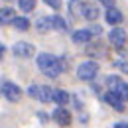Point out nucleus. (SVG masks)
<instances>
[{
	"mask_svg": "<svg viewBox=\"0 0 128 128\" xmlns=\"http://www.w3.org/2000/svg\"><path fill=\"white\" fill-rule=\"evenodd\" d=\"M38 69H40L46 77L55 79L65 69V65H63V61H61L57 55H53V53H40V55H38Z\"/></svg>",
	"mask_w": 128,
	"mask_h": 128,
	"instance_id": "nucleus-1",
	"label": "nucleus"
},
{
	"mask_svg": "<svg viewBox=\"0 0 128 128\" xmlns=\"http://www.w3.org/2000/svg\"><path fill=\"white\" fill-rule=\"evenodd\" d=\"M106 87H108L110 93L118 95L124 102L128 100V83L126 81H122L120 77H116V75H108L106 77Z\"/></svg>",
	"mask_w": 128,
	"mask_h": 128,
	"instance_id": "nucleus-2",
	"label": "nucleus"
},
{
	"mask_svg": "<svg viewBox=\"0 0 128 128\" xmlns=\"http://www.w3.org/2000/svg\"><path fill=\"white\" fill-rule=\"evenodd\" d=\"M0 93L6 96L10 102H20V100H22V95H24V93H22V89L18 87L16 83H10V81H4V83H2Z\"/></svg>",
	"mask_w": 128,
	"mask_h": 128,
	"instance_id": "nucleus-3",
	"label": "nucleus"
},
{
	"mask_svg": "<svg viewBox=\"0 0 128 128\" xmlns=\"http://www.w3.org/2000/svg\"><path fill=\"white\" fill-rule=\"evenodd\" d=\"M96 73H98V63L96 61H83L79 65V69H77V77L81 81H91L96 77Z\"/></svg>",
	"mask_w": 128,
	"mask_h": 128,
	"instance_id": "nucleus-4",
	"label": "nucleus"
},
{
	"mask_svg": "<svg viewBox=\"0 0 128 128\" xmlns=\"http://www.w3.org/2000/svg\"><path fill=\"white\" fill-rule=\"evenodd\" d=\"M28 95L36 98V100H42V102H51V87L48 85H32L28 89Z\"/></svg>",
	"mask_w": 128,
	"mask_h": 128,
	"instance_id": "nucleus-5",
	"label": "nucleus"
},
{
	"mask_svg": "<svg viewBox=\"0 0 128 128\" xmlns=\"http://www.w3.org/2000/svg\"><path fill=\"white\" fill-rule=\"evenodd\" d=\"M108 40H110L112 46H116V48H124L128 44V34L126 30H122V28H114V30H110V34H108Z\"/></svg>",
	"mask_w": 128,
	"mask_h": 128,
	"instance_id": "nucleus-6",
	"label": "nucleus"
},
{
	"mask_svg": "<svg viewBox=\"0 0 128 128\" xmlns=\"http://www.w3.org/2000/svg\"><path fill=\"white\" fill-rule=\"evenodd\" d=\"M12 51L16 53L18 57H24V59H28V57H32L34 53H36V49H34L32 44H28V42H18L16 46L12 48Z\"/></svg>",
	"mask_w": 128,
	"mask_h": 128,
	"instance_id": "nucleus-7",
	"label": "nucleus"
},
{
	"mask_svg": "<svg viewBox=\"0 0 128 128\" xmlns=\"http://www.w3.org/2000/svg\"><path fill=\"white\" fill-rule=\"evenodd\" d=\"M53 120L59 124V126H69L71 124V112L63 108V106H57L53 110Z\"/></svg>",
	"mask_w": 128,
	"mask_h": 128,
	"instance_id": "nucleus-8",
	"label": "nucleus"
},
{
	"mask_svg": "<svg viewBox=\"0 0 128 128\" xmlns=\"http://www.w3.org/2000/svg\"><path fill=\"white\" fill-rule=\"evenodd\" d=\"M102 100L108 102L112 108L118 110V112H124V110H126V108H124V100H122L118 95H114V93H104V95H102Z\"/></svg>",
	"mask_w": 128,
	"mask_h": 128,
	"instance_id": "nucleus-9",
	"label": "nucleus"
},
{
	"mask_svg": "<svg viewBox=\"0 0 128 128\" xmlns=\"http://www.w3.org/2000/svg\"><path fill=\"white\" fill-rule=\"evenodd\" d=\"M51 100H53L57 106H65V104L71 100V95H69L65 89H51Z\"/></svg>",
	"mask_w": 128,
	"mask_h": 128,
	"instance_id": "nucleus-10",
	"label": "nucleus"
},
{
	"mask_svg": "<svg viewBox=\"0 0 128 128\" xmlns=\"http://www.w3.org/2000/svg\"><path fill=\"white\" fill-rule=\"evenodd\" d=\"M104 20H106V24H110V26H118L120 22H122V12L118 10V8H106V12H104Z\"/></svg>",
	"mask_w": 128,
	"mask_h": 128,
	"instance_id": "nucleus-11",
	"label": "nucleus"
},
{
	"mask_svg": "<svg viewBox=\"0 0 128 128\" xmlns=\"http://www.w3.org/2000/svg\"><path fill=\"white\" fill-rule=\"evenodd\" d=\"M81 16L85 18V20H89V22H95L96 18H98V8H96L95 4H81Z\"/></svg>",
	"mask_w": 128,
	"mask_h": 128,
	"instance_id": "nucleus-12",
	"label": "nucleus"
},
{
	"mask_svg": "<svg viewBox=\"0 0 128 128\" xmlns=\"http://www.w3.org/2000/svg\"><path fill=\"white\" fill-rule=\"evenodd\" d=\"M91 38H93V34L89 32V28L77 30V32L73 34V42H75V44H89V42H91Z\"/></svg>",
	"mask_w": 128,
	"mask_h": 128,
	"instance_id": "nucleus-13",
	"label": "nucleus"
},
{
	"mask_svg": "<svg viewBox=\"0 0 128 128\" xmlns=\"http://www.w3.org/2000/svg\"><path fill=\"white\" fill-rule=\"evenodd\" d=\"M10 24L16 28L18 32H26V30L30 28V20H28V18H24V16H14V20H12Z\"/></svg>",
	"mask_w": 128,
	"mask_h": 128,
	"instance_id": "nucleus-14",
	"label": "nucleus"
},
{
	"mask_svg": "<svg viewBox=\"0 0 128 128\" xmlns=\"http://www.w3.org/2000/svg\"><path fill=\"white\" fill-rule=\"evenodd\" d=\"M16 16V12L12 10V8H0V26H6V24H10L12 20Z\"/></svg>",
	"mask_w": 128,
	"mask_h": 128,
	"instance_id": "nucleus-15",
	"label": "nucleus"
},
{
	"mask_svg": "<svg viewBox=\"0 0 128 128\" xmlns=\"http://www.w3.org/2000/svg\"><path fill=\"white\" fill-rule=\"evenodd\" d=\"M36 28H38V32H49V30H53V26H51V18L48 16H42L38 18V22H36Z\"/></svg>",
	"mask_w": 128,
	"mask_h": 128,
	"instance_id": "nucleus-16",
	"label": "nucleus"
},
{
	"mask_svg": "<svg viewBox=\"0 0 128 128\" xmlns=\"http://www.w3.org/2000/svg\"><path fill=\"white\" fill-rule=\"evenodd\" d=\"M18 6H20V10L22 12H32L34 8H36V0H18Z\"/></svg>",
	"mask_w": 128,
	"mask_h": 128,
	"instance_id": "nucleus-17",
	"label": "nucleus"
},
{
	"mask_svg": "<svg viewBox=\"0 0 128 128\" xmlns=\"http://www.w3.org/2000/svg\"><path fill=\"white\" fill-rule=\"evenodd\" d=\"M69 14H71V18L81 16V2L79 0H71L69 2Z\"/></svg>",
	"mask_w": 128,
	"mask_h": 128,
	"instance_id": "nucleus-18",
	"label": "nucleus"
},
{
	"mask_svg": "<svg viewBox=\"0 0 128 128\" xmlns=\"http://www.w3.org/2000/svg\"><path fill=\"white\" fill-rule=\"evenodd\" d=\"M51 26H53L55 30H59V32H65V30H67L65 20H63L61 16H53V18H51Z\"/></svg>",
	"mask_w": 128,
	"mask_h": 128,
	"instance_id": "nucleus-19",
	"label": "nucleus"
},
{
	"mask_svg": "<svg viewBox=\"0 0 128 128\" xmlns=\"http://www.w3.org/2000/svg\"><path fill=\"white\" fill-rule=\"evenodd\" d=\"M114 67H116V69H120L124 75H128V61H116Z\"/></svg>",
	"mask_w": 128,
	"mask_h": 128,
	"instance_id": "nucleus-20",
	"label": "nucleus"
},
{
	"mask_svg": "<svg viewBox=\"0 0 128 128\" xmlns=\"http://www.w3.org/2000/svg\"><path fill=\"white\" fill-rule=\"evenodd\" d=\"M44 2L49 8H53V10H59V6H61V0H44Z\"/></svg>",
	"mask_w": 128,
	"mask_h": 128,
	"instance_id": "nucleus-21",
	"label": "nucleus"
},
{
	"mask_svg": "<svg viewBox=\"0 0 128 128\" xmlns=\"http://www.w3.org/2000/svg\"><path fill=\"white\" fill-rule=\"evenodd\" d=\"M89 32L93 34V36H100V32H102V30H100L98 26H91V28H89Z\"/></svg>",
	"mask_w": 128,
	"mask_h": 128,
	"instance_id": "nucleus-22",
	"label": "nucleus"
},
{
	"mask_svg": "<svg viewBox=\"0 0 128 128\" xmlns=\"http://www.w3.org/2000/svg\"><path fill=\"white\" fill-rule=\"evenodd\" d=\"M114 128H128V122H116Z\"/></svg>",
	"mask_w": 128,
	"mask_h": 128,
	"instance_id": "nucleus-23",
	"label": "nucleus"
},
{
	"mask_svg": "<svg viewBox=\"0 0 128 128\" xmlns=\"http://www.w3.org/2000/svg\"><path fill=\"white\" fill-rule=\"evenodd\" d=\"M98 2H102V4H106L108 8H110V6H114V0H98Z\"/></svg>",
	"mask_w": 128,
	"mask_h": 128,
	"instance_id": "nucleus-24",
	"label": "nucleus"
},
{
	"mask_svg": "<svg viewBox=\"0 0 128 128\" xmlns=\"http://www.w3.org/2000/svg\"><path fill=\"white\" fill-rule=\"evenodd\" d=\"M2 55H4V46L0 44V59H2Z\"/></svg>",
	"mask_w": 128,
	"mask_h": 128,
	"instance_id": "nucleus-25",
	"label": "nucleus"
},
{
	"mask_svg": "<svg viewBox=\"0 0 128 128\" xmlns=\"http://www.w3.org/2000/svg\"><path fill=\"white\" fill-rule=\"evenodd\" d=\"M4 2H14V0H4Z\"/></svg>",
	"mask_w": 128,
	"mask_h": 128,
	"instance_id": "nucleus-26",
	"label": "nucleus"
}]
</instances>
